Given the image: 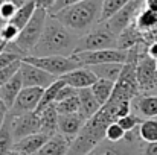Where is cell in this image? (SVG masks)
<instances>
[{
    "mask_svg": "<svg viewBox=\"0 0 157 155\" xmlns=\"http://www.w3.org/2000/svg\"><path fill=\"white\" fill-rule=\"evenodd\" d=\"M79 35L73 34L49 14L43 35L31 52L32 56H72L78 46Z\"/></svg>",
    "mask_w": 157,
    "mask_h": 155,
    "instance_id": "6da1fadb",
    "label": "cell"
},
{
    "mask_svg": "<svg viewBox=\"0 0 157 155\" xmlns=\"http://www.w3.org/2000/svg\"><path fill=\"white\" fill-rule=\"evenodd\" d=\"M102 0H84L51 14L76 35H84L99 24Z\"/></svg>",
    "mask_w": 157,
    "mask_h": 155,
    "instance_id": "7a4b0ae2",
    "label": "cell"
},
{
    "mask_svg": "<svg viewBox=\"0 0 157 155\" xmlns=\"http://www.w3.org/2000/svg\"><path fill=\"white\" fill-rule=\"evenodd\" d=\"M104 49H117V37L104 23H99L92 31H89L87 34L79 37L78 46H76L73 55L82 53V52L104 50Z\"/></svg>",
    "mask_w": 157,
    "mask_h": 155,
    "instance_id": "3957f363",
    "label": "cell"
},
{
    "mask_svg": "<svg viewBox=\"0 0 157 155\" xmlns=\"http://www.w3.org/2000/svg\"><path fill=\"white\" fill-rule=\"evenodd\" d=\"M48 17H49L48 11L37 8V11L34 12V15L29 20V23L20 31V35L15 40V44L26 56L31 55V52L34 50L35 46L38 44V41H40V38L43 35Z\"/></svg>",
    "mask_w": 157,
    "mask_h": 155,
    "instance_id": "277c9868",
    "label": "cell"
},
{
    "mask_svg": "<svg viewBox=\"0 0 157 155\" xmlns=\"http://www.w3.org/2000/svg\"><path fill=\"white\" fill-rule=\"evenodd\" d=\"M23 62L32 64V65L51 73L56 79H59L66 73L73 72L81 67V64L78 62V59L73 55L72 56H32V55H28L23 58Z\"/></svg>",
    "mask_w": 157,
    "mask_h": 155,
    "instance_id": "5b68a950",
    "label": "cell"
},
{
    "mask_svg": "<svg viewBox=\"0 0 157 155\" xmlns=\"http://www.w3.org/2000/svg\"><path fill=\"white\" fill-rule=\"evenodd\" d=\"M142 6H144V0H130L119 12H116L104 24L116 37H119L127 28L134 24L136 17L142 11Z\"/></svg>",
    "mask_w": 157,
    "mask_h": 155,
    "instance_id": "8992f818",
    "label": "cell"
},
{
    "mask_svg": "<svg viewBox=\"0 0 157 155\" xmlns=\"http://www.w3.org/2000/svg\"><path fill=\"white\" fill-rule=\"evenodd\" d=\"M81 67H93V65H101V64H110V62H121L125 64L128 59V50H121V49H104V50L95 52H82L73 55Z\"/></svg>",
    "mask_w": 157,
    "mask_h": 155,
    "instance_id": "52a82bcc",
    "label": "cell"
},
{
    "mask_svg": "<svg viewBox=\"0 0 157 155\" xmlns=\"http://www.w3.org/2000/svg\"><path fill=\"white\" fill-rule=\"evenodd\" d=\"M11 117V131L14 142H18L28 135L38 134L41 131L40 125V116L38 113H28L21 116H9Z\"/></svg>",
    "mask_w": 157,
    "mask_h": 155,
    "instance_id": "ba28073f",
    "label": "cell"
},
{
    "mask_svg": "<svg viewBox=\"0 0 157 155\" xmlns=\"http://www.w3.org/2000/svg\"><path fill=\"white\" fill-rule=\"evenodd\" d=\"M44 88H38V87H28L23 88L17 98V101L14 102L12 108L9 109V116H21V114H28V113H35L38 108V103L41 101Z\"/></svg>",
    "mask_w": 157,
    "mask_h": 155,
    "instance_id": "9c48e42d",
    "label": "cell"
},
{
    "mask_svg": "<svg viewBox=\"0 0 157 155\" xmlns=\"http://www.w3.org/2000/svg\"><path fill=\"white\" fill-rule=\"evenodd\" d=\"M136 79L140 91L157 88V62L148 55H142L136 65Z\"/></svg>",
    "mask_w": 157,
    "mask_h": 155,
    "instance_id": "30bf717a",
    "label": "cell"
},
{
    "mask_svg": "<svg viewBox=\"0 0 157 155\" xmlns=\"http://www.w3.org/2000/svg\"><path fill=\"white\" fill-rule=\"evenodd\" d=\"M18 73H20L21 81H23V88H28V87L48 88L56 81V78L52 76L51 73H48V72H44V70L32 65V64L23 62V61H21Z\"/></svg>",
    "mask_w": 157,
    "mask_h": 155,
    "instance_id": "8fae6325",
    "label": "cell"
},
{
    "mask_svg": "<svg viewBox=\"0 0 157 155\" xmlns=\"http://www.w3.org/2000/svg\"><path fill=\"white\" fill-rule=\"evenodd\" d=\"M87 119L81 114H59L58 116V134L67 137L70 142L79 134L82 126L86 125Z\"/></svg>",
    "mask_w": 157,
    "mask_h": 155,
    "instance_id": "7c38bea8",
    "label": "cell"
},
{
    "mask_svg": "<svg viewBox=\"0 0 157 155\" xmlns=\"http://www.w3.org/2000/svg\"><path fill=\"white\" fill-rule=\"evenodd\" d=\"M59 79H63L67 85L73 87L75 90H82V88H90L98 78L95 76V73L89 68V67H79L73 72L66 73L64 76H61Z\"/></svg>",
    "mask_w": 157,
    "mask_h": 155,
    "instance_id": "4fadbf2b",
    "label": "cell"
},
{
    "mask_svg": "<svg viewBox=\"0 0 157 155\" xmlns=\"http://www.w3.org/2000/svg\"><path fill=\"white\" fill-rule=\"evenodd\" d=\"M51 137H48L46 134L43 132H38V134H32V135H28L18 142H14V146H12V151H17L23 155H37L38 151L44 146V143L49 140Z\"/></svg>",
    "mask_w": 157,
    "mask_h": 155,
    "instance_id": "5bb4252c",
    "label": "cell"
},
{
    "mask_svg": "<svg viewBox=\"0 0 157 155\" xmlns=\"http://www.w3.org/2000/svg\"><path fill=\"white\" fill-rule=\"evenodd\" d=\"M21 90H23V81H21L20 73H17L11 81H8L0 88V101L6 105L8 109H11L14 102L17 101V98H18V94H20Z\"/></svg>",
    "mask_w": 157,
    "mask_h": 155,
    "instance_id": "9a60e30c",
    "label": "cell"
},
{
    "mask_svg": "<svg viewBox=\"0 0 157 155\" xmlns=\"http://www.w3.org/2000/svg\"><path fill=\"white\" fill-rule=\"evenodd\" d=\"M78 99H79V113L87 120L101 109V103L96 101L95 94L92 93V88L78 90Z\"/></svg>",
    "mask_w": 157,
    "mask_h": 155,
    "instance_id": "2e32d148",
    "label": "cell"
},
{
    "mask_svg": "<svg viewBox=\"0 0 157 155\" xmlns=\"http://www.w3.org/2000/svg\"><path fill=\"white\" fill-rule=\"evenodd\" d=\"M70 140L61 134H55L51 137L44 146L38 151L37 155H67L69 149H70Z\"/></svg>",
    "mask_w": 157,
    "mask_h": 155,
    "instance_id": "e0dca14e",
    "label": "cell"
},
{
    "mask_svg": "<svg viewBox=\"0 0 157 155\" xmlns=\"http://www.w3.org/2000/svg\"><path fill=\"white\" fill-rule=\"evenodd\" d=\"M40 116V125H41V131L43 134H46L48 137H53L55 134H58V111L55 103L44 108L41 113H38Z\"/></svg>",
    "mask_w": 157,
    "mask_h": 155,
    "instance_id": "ac0fdd59",
    "label": "cell"
},
{
    "mask_svg": "<svg viewBox=\"0 0 157 155\" xmlns=\"http://www.w3.org/2000/svg\"><path fill=\"white\" fill-rule=\"evenodd\" d=\"M95 76L98 79H105V81H111V82H117L122 70H124V64L121 62H110V64H101V65H93L89 67Z\"/></svg>",
    "mask_w": 157,
    "mask_h": 155,
    "instance_id": "d6986e66",
    "label": "cell"
},
{
    "mask_svg": "<svg viewBox=\"0 0 157 155\" xmlns=\"http://www.w3.org/2000/svg\"><path fill=\"white\" fill-rule=\"evenodd\" d=\"M140 40H142V34L137 31V28L134 24H131L130 28H127L117 37V49H121V50H130V49L136 47Z\"/></svg>",
    "mask_w": 157,
    "mask_h": 155,
    "instance_id": "ffe728a7",
    "label": "cell"
},
{
    "mask_svg": "<svg viewBox=\"0 0 157 155\" xmlns=\"http://www.w3.org/2000/svg\"><path fill=\"white\" fill-rule=\"evenodd\" d=\"M134 26L137 28V31L140 34L144 32H153L157 29V14L144 8L139 15L136 17V21H134Z\"/></svg>",
    "mask_w": 157,
    "mask_h": 155,
    "instance_id": "44dd1931",
    "label": "cell"
},
{
    "mask_svg": "<svg viewBox=\"0 0 157 155\" xmlns=\"http://www.w3.org/2000/svg\"><path fill=\"white\" fill-rule=\"evenodd\" d=\"M35 11H37V5H35L34 0H31V2H28L25 6L18 8L17 12H15V15H14V17L11 18V21H8V23L14 24L15 28H18V29L21 31V29L29 23V20L32 18V15H34Z\"/></svg>",
    "mask_w": 157,
    "mask_h": 155,
    "instance_id": "7402d4cb",
    "label": "cell"
},
{
    "mask_svg": "<svg viewBox=\"0 0 157 155\" xmlns=\"http://www.w3.org/2000/svg\"><path fill=\"white\" fill-rule=\"evenodd\" d=\"M92 93L95 94L96 101L101 103V106L110 101L111 94H113V90H114V82L111 81H105V79H98L92 87Z\"/></svg>",
    "mask_w": 157,
    "mask_h": 155,
    "instance_id": "603a6c76",
    "label": "cell"
},
{
    "mask_svg": "<svg viewBox=\"0 0 157 155\" xmlns=\"http://www.w3.org/2000/svg\"><path fill=\"white\" fill-rule=\"evenodd\" d=\"M64 85H66V82H64L63 79H56L51 87L44 88L43 96H41V101H40V103H38V108H37L35 113H41L44 108H48V106L53 105L55 101H56V96H58L59 90H61Z\"/></svg>",
    "mask_w": 157,
    "mask_h": 155,
    "instance_id": "cb8c5ba5",
    "label": "cell"
},
{
    "mask_svg": "<svg viewBox=\"0 0 157 155\" xmlns=\"http://www.w3.org/2000/svg\"><path fill=\"white\" fill-rule=\"evenodd\" d=\"M136 108L147 119H154V117H157V96L156 94L140 96L137 99V102H136Z\"/></svg>",
    "mask_w": 157,
    "mask_h": 155,
    "instance_id": "d4e9b609",
    "label": "cell"
},
{
    "mask_svg": "<svg viewBox=\"0 0 157 155\" xmlns=\"http://www.w3.org/2000/svg\"><path fill=\"white\" fill-rule=\"evenodd\" d=\"M139 138L145 143H154L157 142V120L156 119H147L139 125Z\"/></svg>",
    "mask_w": 157,
    "mask_h": 155,
    "instance_id": "484cf974",
    "label": "cell"
},
{
    "mask_svg": "<svg viewBox=\"0 0 157 155\" xmlns=\"http://www.w3.org/2000/svg\"><path fill=\"white\" fill-rule=\"evenodd\" d=\"M14 146V137L11 131V117L8 116L5 125L0 129V155H8L12 151Z\"/></svg>",
    "mask_w": 157,
    "mask_h": 155,
    "instance_id": "4316f807",
    "label": "cell"
},
{
    "mask_svg": "<svg viewBox=\"0 0 157 155\" xmlns=\"http://www.w3.org/2000/svg\"><path fill=\"white\" fill-rule=\"evenodd\" d=\"M130 0H102V11H101V20L99 23L108 21L116 12H119Z\"/></svg>",
    "mask_w": 157,
    "mask_h": 155,
    "instance_id": "83f0119b",
    "label": "cell"
},
{
    "mask_svg": "<svg viewBox=\"0 0 157 155\" xmlns=\"http://www.w3.org/2000/svg\"><path fill=\"white\" fill-rule=\"evenodd\" d=\"M56 106V111L58 114H76L79 113V99H78V94L70 98V99H66V101H61V102L55 103Z\"/></svg>",
    "mask_w": 157,
    "mask_h": 155,
    "instance_id": "f1b7e54d",
    "label": "cell"
},
{
    "mask_svg": "<svg viewBox=\"0 0 157 155\" xmlns=\"http://www.w3.org/2000/svg\"><path fill=\"white\" fill-rule=\"evenodd\" d=\"M127 132L121 128V125H117V122L108 125V128L105 129V140L110 143H119L125 138Z\"/></svg>",
    "mask_w": 157,
    "mask_h": 155,
    "instance_id": "f546056e",
    "label": "cell"
},
{
    "mask_svg": "<svg viewBox=\"0 0 157 155\" xmlns=\"http://www.w3.org/2000/svg\"><path fill=\"white\" fill-rule=\"evenodd\" d=\"M114 143H110V142H102L98 148H95L89 155H127L125 149H121V148H116L113 146Z\"/></svg>",
    "mask_w": 157,
    "mask_h": 155,
    "instance_id": "4dcf8cb0",
    "label": "cell"
},
{
    "mask_svg": "<svg viewBox=\"0 0 157 155\" xmlns=\"http://www.w3.org/2000/svg\"><path fill=\"white\" fill-rule=\"evenodd\" d=\"M142 122H144V120H142L140 117H137L136 114L130 113V114L121 117V119L117 120V125H121V128H122L125 132H131V131H133L136 126H139Z\"/></svg>",
    "mask_w": 157,
    "mask_h": 155,
    "instance_id": "1f68e13d",
    "label": "cell"
},
{
    "mask_svg": "<svg viewBox=\"0 0 157 155\" xmlns=\"http://www.w3.org/2000/svg\"><path fill=\"white\" fill-rule=\"evenodd\" d=\"M0 32H2V40H3L5 43H15V40H17L18 35H20V29L15 28V26L11 24V23L2 24Z\"/></svg>",
    "mask_w": 157,
    "mask_h": 155,
    "instance_id": "d6a6232c",
    "label": "cell"
},
{
    "mask_svg": "<svg viewBox=\"0 0 157 155\" xmlns=\"http://www.w3.org/2000/svg\"><path fill=\"white\" fill-rule=\"evenodd\" d=\"M20 65H21V61H17V62H14V64H11V65H8V67L0 70V88L18 73Z\"/></svg>",
    "mask_w": 157,
    "mask_h": 155,
    "instance_id": "836d02e7",
    "label": "cell"
},
{
    "mask_svg": "<svg viewBox=\"0 0 157 155\" xmlns=\"http://www.w3.org/2000/svg\"><path fill=\"white\" fill-rule=\"evenodd\" d=\"M17 9H18V8H17L11 0H5V2L2 3V6H0V21H2V23L11 21V18L15 15Z\"/></svg>",
    "mask_w": 157,
    "mask_h": 155,
    "instance_id": "e575fe53",
    "label": "cell"
},
{
    "mask_svg": "<svg viewBox=\"0 0 157 155\" xmlns=\"http://www.w3.org/2000/svg\"><path fill=\"white\" fill-rule=\"evenodd\" d=\"M78 94V90H75L73 87H70V85H64L61 90H59V93H58V96H56V101L55 103L61 102V101H66V99H70V98H73V96H76Z\"/></svg>",
    "mask_w": 157,
    "mask_h": 155,
    "instance_id": "d590c367",
    "label": "cell"
},
{
    "mask_svg": "<svg viewBox=\"0 0 157 155\" xmlns=\"http://www.w3.org/2000/svg\"><path fill=\"white\" fill-rule=\"evenodd\" d=\"M79 2H84V0H56L55 6L51 9V12H49V14H55V12L61 11L63 8H67V6L75 5V3H79Z\"/></svg>",
    "mask_w": 157,
    "mask_h": 155,
    "instance_id": "8d00e7d4",
    "label": "cell"
},
{
    "mask_svg": "<svg viewBox=\"0 0 157 155\" xmlns=\"http://www.w3.org/2000/svg\"><path fill=\"white\" fill-rule=\"evenodd\" d=\"M34 2H35L37 8L44 9V11H48V12H51V9H52L53 6H55V3H56V0H34Z\"/></svg>",
    "mask_w": 157,
    "mask_h": 155,
    "instance_id": "74e56055",
    "label": "cell"
},
{
    "mask_svg": "<svg viewBox=\"0 0 157 155\" xmlns=\"http://www.w3.org/2000/svg\"><path fill=\"white\" fill-rule=\"evenodd\" d=\"M8 111H9V109L6 108V105L0 101V129H2V126L5 125V122H6V119H8V116H9Z\"/></svg>",
    "mask_w": 157,
    "mask_h": 155,
    "instance_id": "f35d334b",
    "label": "cell"
},
{
    "mask_svg": "<svg viewBox=\"0 0 157 155\" xmlns=\"http://www.w3.org/2000/svg\"><path fill=\"white\" fill-rule=\"evenodd\" d=\"M144 155H157V142L147 143L144 148Z\"/></svg>",
    "mask_w": 157,
    "mask_h": 155,
    "instance_id": "ab89813d",
    "label": "cell"
},
{
    "mask_svg": "<svg viewBox=\"0 0 157 155\" xmlns=\"http://www.w3.org/2000/svg\"><path fill=\"white\" fill-rule=\"evenodd\" d=\"M147 55H148L150 58H153V59L157 61V41H154V43L150 44V47L147 49Z\"/></svg>",
    "mask_w": 157,
    "mask_h": 155,
    "instance_id": "60d3db41",
    "label": "cell"
},
{
    "mask_svg": "<svg viewBox=\"0 0 157 155\" xmlns=\"http://www.w3.org/2000/svg\"><path fill=\"white\" fill-rule=\"evenodd\" d=\"M144 8L157 14V0H144Z\"/></svg>",
    "mask_w": 157,
    "mask_h": 155,
    "instance_id": "b9f144b4",
    "label": "cell"
},
{
    "mask_svg": "<svg viewBox=\"0 0 157 155\" xmlns=\"http://www.w3.org/2000/svg\"><path fill=\"white\" fill-rule=\"evenodd\" d=\"M8 155H23V154H20V152H17V151H11Z\"/></svg>",
    "mask_w": 157,
    "mask_h": 155,
    "instance_id": "7bdbcfd3",
    "label": "cell"
},
{
    "mask_svg": "<svg viewBox=\"0 0 157 155\" xmlns=\"http://www.w3.org/2000/svg\"><path fill=\"white\" fill-rule=\"evenodd\" d=\"M5 0H0V6H2V3H3ZM0 26H2V21H0Z\"/></svg>",
    "mask_w": 157,
    "mask_h": 155,
    "instance_id": "ee69618b",
    "label": "cell"
},
{
    "mask_svg": "<svg viewBox=\"0 0 157 155\" xmlns=\"http://www.w3.org/2000/svg\"><path fill=\"white\" fill-rule=\"evenodd\" d=\"M156 62H157V61H156Z\"/></svg>",
    "mask_w": 157,
    "mask_h": 155,
    "instance_id": "f6af8a7d",
    "label": "cell"
},
{
    "mask_svg": "<svg viewBox=\"0 0 157 155\" xmlns=\"http://www.w3.org/2000/svg\"><path fill=\"white\" fill-rule=\"evenodd\" d=\"M156 96H157V94H156Z\"/></svg>",
    "mask_w": 157,
    "mask_h": 155,
    "instance_id": "bcb514c9",
    "label": "cell"
}]
</instances>
